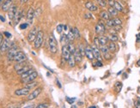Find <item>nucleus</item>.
Segmentation results:
<instances>
[{
    "instance_id": "obj_51",
    "label": "nucleus",
    "mask_w": 140,
    "mask_h": 108,
    "mask_svg": "<svg viewBox=\"0 0 140 108\" xmlns=\"http://www.w3.org/2000/svg\"><path fill=\"white\" fill-rule=\"evenodd\" d=\"M24 107L26 108H33V107H35L34 104H30V105H27V106H24Z\"/></svg>"
},
{
    "instance_id": "obj_24",
    "label": "nucleus",
    "mask_w": 140,
    "mask_h": 108,
    "mask_svg": "<svg viewBox=\"0 0 140 108\" xmlns=\"http://www.w3.org/2000/svg\"><path fill=\"white\" fill-rule=\"evenodd\" d=\"M70 42V40H69V38H68L67 34H63V35L61 36L60 38V43L62 44V45H67L68 43Z\"/></svg>"
},
{
    "instance_id": "obj_53",
    "label": "nucleus",
    "mask_w": 140,
    "mask_h": 108,
    "mask_svg": "<svg viewBox=\"0 0 140 108\" xmlns=\"http://www.w3.org/2000/svg\"><path fill=\"white\" fill-rule=\"evenodd\" d=\"M135 107L140 108V102H139V100H137V101L135 102Z\"/></svg>"
},
{
    "instance_id": "obj_55",
    "label": "nucleus",
    "mask_w": 140,
    "mask_h": 108,
    "mask_svg": "<svg viewBox=\"0 0 140 108\" xmlns=\"http://www.w3.org/2000/svg\"><path fill=\"white\" fill-rule=\"evenodd\" d=\"M56 81H57V84H58V87H59V88H62V86H61V83H60V82H59V80H58V79H57V80H56Z\"/></svg>"
},
{
    "instance_id": "obj_27",
    "label": "nucleus",
    "mask_w": 140,
    "mask_h": 108,
    "mask_svg": "<svg viewBox=\"0 0 140 108\" xmlns=\"http://www.w3.org/2000/svg\"><path fill=\"white\" fill-rule=\"evenodd\" d=\"M34 71V70H33V69H31V68H30L29 70H28L27 71H25L24 73H23V74L21 75V78L23 80V79H25L26 77H28L30 74H31V73H33Z\"/></svg>"
},
{
    "instance_id": "obj_44",
    "label": "nucleus",
    "mask_w": 140,
    "mask_h": 108,
    "mask_svg": "<svg viewBox=\"0 0 140 108\" xmlns=\"http://www.w3.org/2000/svg\"><path fill=\"white\" fill-rule=\"evenodd\" d=\"M94 65L97 66V67H102V66H103V63H102V61L101 60H97L96 61V63H95Z\"/></svg>"
},
{
    "instance_id": "obj_10",
    "label": "nucleus",
    "mask_w": 140,
    "mask_h": 108,
    "mask_svg": "<svg viewBox=\"0 0 140 108\" xmlns=\"http://www.w3.org/2000/svg\"><path fill=\"white\" fill-rule=\"evenodd\" d=\"M70 50H69V48H68V45H64L63 46H62V58H63L64 59H65L66 61H68V59H69V58H70Z\"/></svg>"
},
{
    "instance_id": "obj_37",
    "label": "nucleus",
    "mask_w": 140,
    "mask_h": 108,
    "mask_svg": "<svg viewBox=\"0 0 140 108\" xmlns=\"http://www.w3.org/2000/svg\"><path fill=\"white\" fill-rule=\"evenodd\" d=\"M56 30L59 34H61V33L64 31V25L63 24H59L58 26H57Z\"/></svg>"
},
{
    "instance_id": "obj_49",
    "label": "nucleus",
    "mask_w": 140,
    "mask_h": 108,
    "mask_svg": "<svg viewBox=\"0 0 140 108\" xmlns=\"http://www.w3.org/2000/svg\"><path fill=\"white\" fill-rule=\"evenodd\" d=\"M85 18H88V19H93V16L91 15L90 13H87V14H85Z\"/></svg>"
},
{
    "instance_id": "obj_45",
    "label": "nucleus",
    "mask_w": 140,
    "mask_h": 108,
    "mask_svg": "<svg viewBox=\"0 0 140 108\" xmlns=\"http://www.w3.org/2000/svg\"><path fill=\"white\" fill-rule=\"evenodd\" d=\"M103 56H104V58L107 59V60H109V59L112 58V56L109 54V52H107V53H106V54H103Z\"/></svg>"
},
{
    "instance_id": "obj_25",
    "label": "nucleus",
    "mask_w": 140,
    "mask_h": 108,
    "mask_svg": "<svg viewBox=\"0 0 140 108\" xmlns=\"http://www.w3.org/2000/svg\"><path fill=\"white\" fill-rule=\"evenodd\" d=\"M107 11L111 15V16H116L118 15V12H119L114 7H112V6H109V8L107 9Z\"/></svg>"
},
{
    "instance_id": "obj_38",
    "label": "nucleus",
    "mask_w": 140,
    "mask_h": 108,
    "mask_svg": "<svg viewBox=\"0 0 140 108\" xmlns=\"http://www.w3.org/2000/svg\"><path fill=\"white\" fill-rule=\"evenodd\" d=\"M121 88H122V83H121V82H120V81L116 82V84H115V89H116V91H117L118 93L120 92Z\"/></svg>"
},
{
    "instance_id": "obj_56",
    "label": "nucleus",
    "mask_w": 140,
    "mask_h": 108,
    "mask_svg": "<svg viewBox=\"0 0 140 108\" xmlns=\"http://www.w3.org/2000/svg\"><path fill=\"white\" fill-rule=\"evenodd\" d=\"M0 20L2 21L3 22H5V17H3V16H0Z\"/></svg>"
},
{
    "instance_id": "obj_20",
    "label": "nucleus",
    "mask_w": 140,
    "mask_h": 108,
    "mask_svg": "<svg viewBox=\"0 0 140 108\" xmlns=\"http://www.w3.org/2000/svg\"><path fill=\"white\" fill-rule=\"evenodd\" d=\"M22 17H23V11H22V10H17L16 16H15V17H14V19H13L15 24H17V23L20 22L21 19H22Z\"/></svg>"
},
{
    "instance_id": "obj_41",
    "label": "nucleus",
    "mask_w": 140,
    "mask_h": 108,
    "mask_svg": "<svg viewBox=\"0 0 140 108\" xmlns=\"http://www.w3.org/2000/svg\"><path fill=\"white\" fill-rule=\"evenodd\" d=\"M94 45H95L97 47H100L101 44H100V40H99V38H98V37L94 38Z\"/></svg>"
},
{
    "instance_id": "obj_57",
    "label": "nucleus",
    "mask_w": 140,
    "mask_h": 108,
    "mask_svg": "<svg viewBox=\"0 0 140 108\" xmlns=\"http://www.w3.org/2000/svg\"><path fill=\"white\" fill-rule=\"evenodd\" d=\"M28 0H20V3L21 4H25V3H27Z\"/></svg>"
},
{
    "instance_id": "obj_16",
    "label": "nucleus",
    "mask_w": 140,
    "mask_h": 108,
    "mask_svg": "<svg viewBox=\"0 0 140 108\" xmlns=\"http://www.w3.org/2000/svg\"><path fill=\"white\" fill-rule=\"evenodd\" d=\"M85 7L87 8V9H89V10L91 12L97 11V9H98V7L96 6L95 4H93L92 2H89V1L85 3Z\"/></svg>"
},
{
    "instance_id": "obj_1",
    "label": "nucleus",
    "mask_w": 140,
    "mask_h": 108,
    "mask_svg": "<svg viewBox=\"0 0 140 108\" xmlns=\"http://www.w3.org/2000/svg\"><path fill=\"white\" fill-rule=\"evenodd\" d=\"M48 47H49V51L52 52V54L57 53L58 52V44H57V40L53 34H51L48 39Z\"/></svg>"
},
{
    "instance_id": "obj_6",
    "label": "nucleus",
    "mask_w": 140,
    "mask_h": 108,
    "mask_svg": "<svg viewBox=\"0 0 140 108\" xmlns=\"http://www.w3.org/2000/svg\"><path fill=\"white\" fill-rule=\"evenodd\" d=\"M38 31L39 30H38V28H37V27H34L30 30V32L28 33V42H30V43L34 42L35 38H36L37 34H38Z\"/></svg>"
},
{
    "instance_id": "obj_54",
    "label": "nucleus",
    "mask_w": 140,
    "mask_h": 108,
    "mask_svg": "<svg viewBox=\"0 0 140 108\" xmlns=\"http://www.w3.org/2000/svg\"><path fill=\"white\" fill-rule=\"evenodd\" d=\"M64 30L65 32H69V30H68V26L67 25H64Z\"/></svg>"
},
{
    "instance_id": "obj_22",
    "label": "nucleus",
    "mask_w": 140,
    "mask_h": 108,
    "mask_svg": "<svg viewBox=\"0 0 140 108\" xmlns=\"http://www.w3.org/2000/svg\"><path fill=\"white\" fill-rule=\"evenodd\" d=\"M100 17L103 19V20H108L111 18V15L108 13V11H106V10H102L101 13H100Z\"/></svg>"
},
{
    "instance_id": "obj_3",
    "label": "nucleus",
    "mask_w": 140,
    "mask_h": 108,
    "mask_svg": "<svg viewBox=\"0 0 140 108\" xmlns=\"http://www.w3.org/2000/svg\"><path fill=\"white\" fill-rule=\"evenodd\" d=\"M19 51H18L17 46H16V45H12L11 47L8 50V52H7V58H8V60H9V61L13 60L15 56H16V54Z\"/></svg>"
},
{
    "instance_id": "obj_13",
    "label": "nucleus",
    "mask_w": 140,
    "mask_h": 108,
    "mask_svg": "<svg viewBox=\"0 0 140 108\" xmlns=\"http://www.w3.org/2000/svg\"><path fill=\"white\" fill-rule=\"evenodd\" d=\"M13 1L14 0H5V2L3 3L2 6H1L3 11L8 12V10L9 9V8H10V7L12 6V4H13Z\"/></svg>"
},
{
    "instance_id": "obj_46",
    "label": "nucleus",
    "mask_w": 140,
    "mask_h": 108,
    "mask_svg": "<svg viewBox=\"0 0 140 108\" xmlns=\"http://www.w3.org/2000/svg\"><path fill=\"white\" fill-rule=\"evenodd\" d=\"M28 26V23H23V24L20 25V28L21 29H26Z\"/></svg>"
},
{
    "instance_id": "obj_40",
    "label": "nucleus",
    "mask_w": 140,
    "mask_h": 108,
    "mask_svg": "<svg viewBox=\"0 0 140 108\" xmlns=\"http://www.w3.org/2000/svg\"><path fill=\"white\" fill-rule=\"evenodd\" d=\"M113 22H114V25H121L122 24V21L120 20V18H118V17H115V18H113Z\"/></svg>"
},
{
    "instance_id": "obj_39",
    "label": "nucleus",
    "mask_w": 140,
    "mask_h": 108,
    "mask_svg": "<svg viewBox=\"0 0 140 108\" xmlns=\"http://www.w3.org/2000/svg\"><path fill=\"white\" fill-rule=\"evenodd\" d=\"M98 4L101 7H106L107 4V0H99Z\"/></svg>"
},
{
    "instance_id": "obj_33",
    "label": "nucleus",
    "mask_w": 140,
    "mask_h": 108,
    "mask_svg": "<svg viewBox=\"0 0 140 108\" xmlns=\"http://www.w3.org/2000/svg\"><path fill=\"white\" fill-rule=\"evenodd\" d=\"M25 66V61L24 62H19V63H17L15 65V70L17 71V70H21L22 68H23Z\"/></svg>"
},
{
    "instance_id": "obj_18",
    "label": "nucleus",
    "mask_w": 140,
    "mask_h": 108,
    "mask_svg": "<svg viewBox=\"0 0 140 108\" xmlns=\"http://www.w3.org/2000/svg\"><path fill=\"white\" fill-rule=\"evenodd\" d=\"M74 57H75V60H76V62H77V63H80L82 62V57H83V55H82L81 52H80L79 48L77 49V48H76V51H75L74 52Z\"/></svg>"
},
{
    "instance_id": "obj_31",
    "label": "nucleus",
    "mask_w": 140,
    "mask_h": 108,
    "mask_svg": "<svg viewBox=\"0 0 140 108\" xmlns=\"http://www.w3.org/2000/svg\"><path fill=\"white\" fill-rule=\"evenodd\" d=\"M108 40L110 41H113V42H117L119 40V38H118V35L116 34H111L108 36Z\"/></svg>"
},
{
    "instance_id": "obj_7",
    "label": "nucleus",
    "mask_w": 140,
    "mask_h": 108,
    "mask_svg": "<svg viewBox=\"0 0 140 108\" xmlns=\"http://www.w3.org/2000/svg\"><path fill=\"white\" fill-rule=\"evenodd\" d=\"M41 91H42V88H37L36 89H34L33 92H31L29 94H28L27 99L28 100V101H31V100H33V99H35L37 97L40 95V94L41 93Z\"/></svg>"
},
{
    "instance_id": "obj_60",
    "label": "nucleus",
    "mask_w": 140,
    "mask_h": 108,
    "mask_svg": "<svg viewBox=\"0 0 140 108\" xmlns=\"http://www.w3.org/2000/svg\"><path fill=\"white\" fill-rule=\"evenodd\" d=\"M96 1H99V0H96Z\"/></svg>"
},
{
    "instance_id": "obj_21",
    "label": "nucleus",
    "mask_w": 140,
    "mask_h": 108,
    "mask_svg": "<svg viewBox=\"0 0 140 108\" xmlns=\"http://www.w3.org/2000/svg\"><path fill=\"white\" fill-rule=\"evenodd\" d=\"M98 38H99L100 44H101V45H107V44H108V41H109L108 37H107V36L102 34V35H100Z\"/></svg>"
},
{
    "instance_id": "obj_52",
    "label": "nucleus",
    "mask_w": 140,
    "mask_h": 108,
    "mask_svg": "<svg viewBox=\"0 0 140 108\" xmlns=\"http://www.w3.org/2000/svg\"><path fill=\"white\" fill-rule=\"evenodd\" d=\"M3 41H4V37H3L2 34H0V46H1V45H2Z\"/></svg>"
},
{
    "instance_id": "obj_19",
    "label": "nucleus",
    "mask_w": 140,
    "mask_h": 108,
    "mask_svg": "<svg viewBox=\"0 0 140 108\" xmlns=\"http://www.w3.org/2000/svg\"><path fill=\"white\" fill-rule=\"evenodd\" d=\"M67 63H68V64H69V66H70V68L75 67L77 62H76V60H75L74 54H70V58H69V59H68V61H67Z\"/></svg>"
},
{
    "instance_id": "obj_35",
    "label": "nucleus",
    "mask_w": 140,
    "mask_h": 108,
    "mask_svg": "<svg viewBox=\"0 0 140 108\" xmlns=\"http://www.w3.org/2000/svg\"><path fill=\"white\" fill-rule=\"evenodd\" d=\"M30 69V67L29 66H28V65H25L24 67L23 68H22V69H21V70H17V71H16V73H17V74L18 75H22L23 74V73H24L25 71H27L28 70H29Z\"/></svg>"
},
{
    "instance_id": "obj_50",
    "label": "nucleus",
    "mask_w": 140,
    "mask_h": 108,
    "mask_svg": "<svg viewBox=\"0 0 140 108\" xmlns=\"http://www.w3.org/2000/svg\"><path fill=\"white\" fill-rule=\"evenodd\" d=\"M4 34H5V36H6V38H10V37H11V34H9V32H5V33H4Z\"/></svg>"
},
{
    "instance_id": "obj_29",
    "label": "nucleus",
    "mask_w": 140,
    "mask_h": 108,
    "mask_svg": "<svg viewBox=\"0 0 140 108\" xmlns=\"http://www.w3.org/2000/svg\"><path fill=\"white\" fill-rule=\"evenodd\" d=\"M67 36H68V38H69V40H70V41L74 40L75 35H74V32H73V28H70V29L69 30V32H68V34H67Z\"/></svg>"
},
{
    "instance_id": "obj_17",
    "label": "nucleus",
    "mask_w": 140,
    "mask_h": 108,
    "mask_svg": "<svg viewBox=\"0 0 140 108\" xmlns=\"http://www.w3.org/2000/svg\"><path fill=\"white\" fill-rule=\"evenodd\" d=\"M34 17V9H33V8H29V9H28V14H27V20H28V24H31Z\"/></svg>"
},
{
    "instance_id": "obj_12",
    "label": "nucleus",
    "mask_w": 140,
    "mask_h": 108,
    "mask_svg": "<svg viewBox=\"0 0 140 108\" xmlns=\"http://www.w3.org/2000/svg\"><path fill=\"white\" fill-rule=\"evenodd\" d=\"M85 56L87 57V58L89 59V60H93L95 59V56H94V53H93L92 48H91L90 45H87L85 48Z\"/></svg>"
},
{
    "instance_id": "obj_23",
    "label": "nucleus",
    "mask_w": 140,
    "mask_h": 108,
    "mask_svg": "<svg viewBox=\"0 0 140 108\" xmlns=\"http://www.w3.org/2000/svg\"><path fill=\"white\" fill-rule=\"evenodd\" d=\"M108 48H109V52H115L117 51V45H116L115 42H113V41L108 42Z\"/></svg>"
},
{
    "instance_id": "obj_14",
    "label": "nucleus",
    "mask_w": 140,
    "mask_h": 108,
    "mask_svg": "<svg viewBox=\"0 0 140 108\" xmlns=\"http://www.w3.org/2000/svg\"><path fill=\"white\" fill-rule=\"evenodd\" d=\"M37 76H38V73H37L36 71H34L33 73H31V74H30L28 77H26L25 79H23V81L24 82V83H28V82H31V81H34V80L37 78Z\"/></svg>"
},
{
    "instance_id": "obj_5",
    "label": "nucleus",
    "mask_w": 140,
    "mask_h": 108,
    "mask_svg": "<svg viewBox=\"0 0 140 108\" xmlns=\"http://www.w3.org/2000/svg\"><path fill=\"white\" fill-rule=\"evenodd\" d=\"M95 33L99 35H102V34H105V32H106V27H105V24H104L102 22H98L97 24L95 25Z\"/></svg>"
},
{
    "instance_id": "obj_32",
    "label": "nucleus",
    "mask_w": 140,
    "mask_h": 108,
    "mask_svg": "<svg viewBox=\"0 0 140 108\" xmlns=\"http://www.w3.org/2000/svg\"><path fill=\"white\" fill-rule=\"evenodd\" d=\"M73 32H74L75 39H76V40H79V39L81 38V34H80L79 30L77 29V27H74V28H73Z\"/></svg>"
},
{
    "instance_id": "obj_47",
    "label": "nucleus",
    "mask_w": 140,
    "mask_h": 108,
    "mask_svg": "<svg viewBox=\"0 0 140 108\" xmlns=\"http://www.w3.org/2000/svg\"><path fill=\"white\" fill-rule=\"evenodd\" d=\"M114 3H115V0H107V4H108L109 6L113 7V5H114Z\"/></svg>"
},
{
    "instance_id": "obj_30",
    "label": "nucleus",
    "mask_w": 140,
    "mask_h": 108,
    "mask_svg": "<svg viewBox=\"0 0 140 108\" xmlns=\"http://www.w3.org/2000/svg\"><path fill=\"white\" fill-rule=\"evenodd\" d=\"M37 82L36 81H31V82H28V83H26V85H25V87H26V88H29L30 90L32 89V88H35V87H36L37 86Z\"/></svg>"
},
{
    "instance_id": "obj_58",
    "label": "nucleus",
    "mask_w": 140,
    "mask_h": 108,
    "mask_svg": "<svg viewBox=\"0 0 140 108\" xmlns=\"http://www.w3.org/2000/svg\"><path fill=\"white\" fill-rule=\"evenodd\" d=\"M5 0H0V6H2V4H3V3L5 2Z\"/></svg>"
},
{
    "instance_id": "obj_15",
    "label": "nucleus",
    "mask_w": 140,
    "mask_h": 108,
    "mask_svg": "<svg viewBox=\"0 0 140 108\" xmlns=\"http://www.w3.org/2000/svg\"><path fill=\"white\" fill-rule=\"evenodd\" d=\"M91 48H92L95 58L97 59V60H101V59H102V56H101V51H100L99 47H97L95 45H93L92 46H91Z\"/></svg>"
},
{
    "instance_id": "obj_2",
    "label": "nucleus",
    "mask_w": 140,
    "mask_h": 108,
    "mask_svg": "<svg viewBox=\"0 0 140 108\" xmlns=\"http://www.w3.org/2000/svg\"><path fill=\"white\" fill-rule=\"evenodd\" d=\"M43 41H44V33L41 30H39L38 34L35 40L34 41V46L35 49H39V48L41 47V45L43 44Z\"/></svg>"
},
{
    "instance_id": "obj_8",
    "label": "nucleus",
    "mask_w": 140,
    "mask_h": 108,
    "mask_svg": "<svg viewBox=\"0 0 140 108\" xmlns=\"http://www.w3.org/2000/svg\"><path fill=\"white\" fill-rule=\"evenodd\" d=\"M26 59H27L26 55H25L23 52H20V51H19V52L16 54V56L14 58L13 61H15L16 63H19V62H24V61H26Z\"/></svg>"
},
{
    "instance_id": "obj_4",
    "label": "nucleus",
    "mask_w": 140,
    "mask_h": 108,
    "mask_svg": "<svg viewBox=\"0 0 140 108\" xmlns=\"http://www.w3.org/2000/svg\"><path fill=\"white\" fill-rule=\"evenodd\" d=\"M12 45H14V43H11L10 41H9V40H4L2 45L0 46V52H1V54L8 52V50L11 47Z\"/></svg>"
},
{
    "instance_id": "obj_9",
    "label": "nucleus",
    "mask_w": 140,
    "mask_h": 108,
    "mask_svg": "<svg viewBox=\"0 0 140 108\" xmlns=\"http://www.w3.org/2000/svg\"><path fill=\"white\" fill-rule=\"evenodd\" d=\"M29 94H30V89L29 88H27L26 87L15 91V94L16 96H25V95H28Z\"/></svg>"
},
{
    "instance_id": "obj_11",
    "label": "nucleus",
    "mask_w": 140,
    "mask_h": 108,
    "mask_svg": "<svg viewBox=\"0 0 140 108\" xmlns=\"http://www.w3.org/2000/svg\"><path fill=\"white\" fill-rule=\"evenodd\" d=\"M16 12H17V6L15 4H12V6L8 10V17H9V20H13Z\"/></svg>"
},
{
    "instance_id": "obj_26",
    "label": "nucleus",
    "mask_w": 140,
    "mask_h": 108,
    "mask_svg": "<svg viewBox=\"0 0 140 108\" xmlns=\"http://www.w3.org/2000/svg\"><path fill=\"white\" fill-rule=\"evenodd\" d=\"M99 49L102 54H106V53H107V52H109V48L107 45H101Z\"/></svg>"
},
{
    "instance_id": "obj_43",
    "label": "nucleus",
    "mask_w": 140,
    "mask_h": 108,
    "mask_svg": "<svg viewBox=\"0 0 140 108\" xmlns=\"http://www.w3.org/2000/svg\"><path fill=\"white\" fill-rule=\"evenodd\" d=\"M75 100H76V98H69V97L66 98V101L69 104H73Z\"/></svg>"
},
{
    "instance_id": "obj_48",
    "label": "nucleus",
    "mask_w": 140,
    "mask_h": 108,
    "mask_svg": "<svg viewBox=\"0 0 140 108\" xmlns=\"http://www.w3.org/2000/svg\"><path fill=\"white\" fill-rule=\"evenodd\" d=\"M38 9V10H37L36 12H34V16H36V17H37V16H40V14H41V8H39V9Z\"/></svg>"
},
{
    "instance_id": "obj_28",
    "label": "nucleus",
    "mask_w": 140,
    "mask_h": 108,
    "mask_svg": "<svg viewBox=\"0 0 140 108\" xmlns=\"http://www.w3.org/2000/svg\"><path fill=\"white\" fill-rule=\"evenodd\" d=\"M113 7L115 8L116 9H117L119 12H122L123 10H124V8H123V6H122L121 4H120V3L117 2V1H115V3H114V5H113Z\"/></svg>"
},
{
    "instance_id": "obj_34",
    "label": "nucleus",
    "mask_w": 140,
    "mask_h": 108,
    "mask_svg": "<svg viewBox=\"0 0 140 108\" xmlns=\"http://www.w3.org/2000/svg\"><path fill=\"white\" fill-rule=\"evenodd\" d=\"M68 45V48H69V50H70V52L71 54H74L75 51H76V47L74 46V45H73L72 43H71V41H70V42L67 44Z\"/></svg>"
},
{
    "instance_id": "obj_36",
    "label": "nucleus",
    "mask_w": 140,
    "mask_h": 108,
    "mask_svg": "<svg viewBox=\"0 0 140 108\" xmlns=\"http://www.w3.org/2000/svg\"><path fill=\"white\" fill-rule=\"evenodd\" d=\"M106 25L107 26V27H113L115 25H114V22H113V19H108V20H107L106 22Z\"/></svg>"
},
{
    "instance_id": "obj_59",
    "label": "nucleus",
    "mask_w": 140,
    "mask_h": 108,
    "mask_svg": "<svg viewBox=\"0 0 140 108\" xmlns=\"http://www.w3.org/2000/svg\"><path fill=\"white\" fill-rule=\"evenodd\" d=\"M137 64H138V66H140V59L138 61V63H137Z\"/></svg>"
},
{
    "instance_id": "obj_42",
    "label": "nucleus",
    "mask_w": 140,
    "mask_h": 108,
    "mask_svg": "<svg viewBox=\"0 0 140 108\" xmlns=\"http://www.w3.org/2000/svg\"><path fill=\"white\" fill-rule=\"evenodd\" d=\"M49 106L48 104H46V103H41V104H39L38 106H36L35 107L37 108H47Z\"/></svg>"
}]
</instances>
